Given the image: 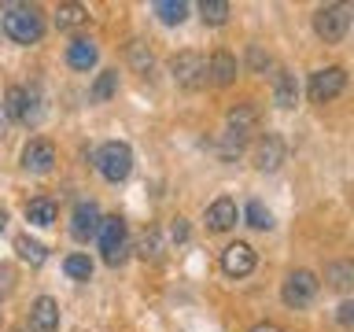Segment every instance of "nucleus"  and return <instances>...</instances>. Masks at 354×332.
<instances>
[{"label": "nucleus", "mask_w": 354, "mask_h": 332, "mask_svg": "<svg viewBox=\"0 0 354 332\" xmlns=\"http://www.w3.org/2000/svg\"><path fill=\"white\" fill-rule=\"evenodd\" d=\"M0 22H4L8 37L19 41V44H33V41H41V33H44V22L37 15V8H30V4H8Z\"/></svg>", "instance_id": "f257e3e1"}, {"label": "nucleus", "mask_w": 354, "mask_h": 332, "mask_svg": "<svg viewBox=\"0 0 354 332\" xmlns=\"http://www.w3.org/2000/svg\"><path fill=\"white\" fill-rule=\"evenodd\" d=\"M96 166H100V174L107 177V181H126L129 170H133V151H129V144H122V140H107L104 148L96 151Z\"/></svg>", "instance_id": "f03ea898"}, {"label": "nucleus", "mask_w": 354, "mask_h": 332, "mask_svg": "<svg viewBox=\"0 0 354 332\" xmlns=\"http://www.w3.org/2000/svg\"><path fill=\"white\" fill-rule=\"evenodd\" d=\"M96 237H100V248H104V262L107 266H122V262H126V251H129V243H126V221H122L118 214L115 218H100Z\"/></svg>", "instance_id": "7ed1b4c3"}, {"label": "nucleus", "mask_w": 354, "mask_h": 332, "mask_svg": "<svg viewBox=\"0 0 354 332\" xmlns=\"http://www.w3.org/2000/svg\"><path fill=\"white\" fill-rule=\"evenodd\" d=\"M314 30H317V37L325 41V44L343 41V37H347V30H351V8H347V4L317 8V15H314Z\"/></svg>", "instance_id": "20e7f679"}, {"label": "nucleus", "mask_w": 354, "mask_h": 332, "mask_svg": "<svg viewBox=\"0 0 354 332\" xmlns=\"http://www.w3.org/2000/svg\"><path fill=\"white\" fill-rule=\"evenodd\" d=\"M281 295H284V303L288 306H295V310H303L314 303V295H317V277L310 273V270H295V273H288V281L281 288Z\"/></svg>", "instance_id": "39448f33"}, {"label": "nucleus", "mask_w": 354, "mask_h": 332, "mask_svg": "<svg viewBox=\"0 0 354 332\" xmlns=\"http://www.w3.org/2000/svg\"><path fill=\"white\" fill-rule=\"evenodd\" d=\"M343 85H347V71L343 66H325V71H317L310 77V100L314 104H328V100H336L343 93Z\"/></svg>", "instance_id": "423d86ee"}, {"label": "nucleus", "mask_w": 354, "mask_h": 332, "mask_svg": "<svg viewBox=\"0 0 354 332\" xmlns=\"http://www.w3.org/2000/svg\"><path fill=\"white\" fill-rule=\"evenodd\" d=\"M174 77H177L185 89H199V85L207 82V63H203V55L181 52V55L174 59Z\"/></svg>", "instance_id": "0eeeda50"}, {"label": "nucleus", "mask_w": 354, "mask_h": 332, "mask_svg": "<svg viewBox=\"0 0 354 332\" xmlns=\"http://www.w3.org/2000/svg\"><path fill=\"white\" fill-rule=\"evenodd\" d=\"M221 266H225V273L229 277H248L254 270V251H251V243H229L225 251H221Z\"/></svg>", "instance_id": "6e6552de"}, {"label": "nucleus", "mask_w": 354, "mask_h": 332, "mask_svg": "<svg viewBox=\"0 0 354 332\" xmlns=\"http://www.w3.org/2000/svg\"><path fill=\"white\" fill-rule=\"evenodd\" d=\"M52 163H55V148L48 140H30L26 144V151H22V166L26 170H33V174H48L52 170Z\"/></svg>", "instance_id": "1a4fd4ad"}, {"label": "nucleus", "mask_w": 354, "mask_h": 332, "mask_svg": "<svg viewBox=\"0 0 354 332\" xmlns=\"http://www.w3.org/2000/svg\"><path fill=\"white\" fill-rule=\"evenodd\" d=\"M30 329L33 332H55L59 329V306H55V299L41 295L37 303L30 310Z\"/></svg>", "instance_id": "9d476101"}, {"label": "nucleus", "mask_w": 354, "mask_h": 332, "mask_svg": "<svg viewBox=\"0 0 354 332\" xmlns=\"http://www.w3.org/2000/svg\"><path fill=\"white\" fill-rule=\"evenodd\" d=\"M96 229H100V210H96V203H77V207H74V218H71L74 240L96 237Z\"/></svg>", "instance_id": "9b49d317"}, {"label": "nucleus", "mask_w": 354, "mask_h": 332, "mask_svg": "<svg viewBox=\"0 0 354 332\" xmlns=\"http://www.w3.org/2000/svg\"><path fill=\"white\" fill-rule=\"evenodd\" d=\"M284 163V144H281V137H262L259 140V148H254V166L259 170H277V166Z\"/></svg>", "instance_id": "f8f14e48"}, {"label": "nucleus", "mask_w": 354, "mask_h": 332, "mask_svg": "<svg viewBox=\"0 0 354 332\" xmlns=\"http://www.w3.org/2000/svg\"><path fill=\"white\" fill-rule=\"evenodd\" d=\"M207 225L214 229V232H225V229H232L236 225V203H232V199H214V203H210V210H207Z\"/></svg>", "instance_id": "ddd939ff"}, {"label": "nucleus", "mask_w": 354, "mask_h": 332, "mask_svg": "<svg viewBox=\"0 0 354 332\" xmlns=\"http://www.w3.org/2000/svg\"><path fill=\"white\" fill-rule=\"evenodd\" d=\"M66 63H71L74 71H88V66H96V44L88 37L71 41V48H66Z\"/></svg>", "instance_id": "4468645a"}, {"label": "nucleus", "mask_w": 354, "mask_h": 332, "mask_svg": "<svg viewBox=\"0 0 354 332\" xmlns=\"http://www.w3.org/2000/svg\"><path fill=\"white\" fill-rule=\"evenodd\" d=\"M207 74H210V82H214V85H229L232 77H236V59H232L229 52H214V59H210Z\"/></svg>", "instance_id": "2eb2a0df"}, {"label": "nucleus", "mask_w": 354, "mask_h": 332, "mask_svg": "<svg viewBox=\"0 0 354 332\" xmlns=\"http://www.w3.org/2000/svg\"><path fill=\"white\" fill-rule=\"evenodd\" d=\"M88 22V11L82 4H59L55 8V26L59 30H77V26H85Z\"/></svg>", "instance_id": "dca6fc26"}, {"label": "nucleus", "mask_w": 354, "mask_h": 332, "mask_svg": "<svg viewBox=\"0 0 354 332\" xmlns=\"http://www.w3.org/2000/svg\"><path fill=\"white\" fill-rule=\"evenodd\" d=\"M26 221H33V225H52L55 221V203L52 199H30L26 203Z\"/></svg>", "instance_id": "f3484780"}, {"label": "nucleus", "mask_w": 354, "mask_h": 332, "mask_svg": "<svg viewBox=\"0 0 354 332\" xmlns=\"http://www.w3.org/2000/svg\"><path fill=\"white\" fill-rule=\"evenodd\" d=\"M251 126H254V111L248 107V104H243V107H236V111H229V133H232V137H248V133H251Z\"/></svg>", "instance_id": "a211bd4d"}, {"label": "nucleus", "mask_w": 354, "mask_h": 332, "mask_svg": "<svg viewBox=\"0 0 354 332\" xmlns=\"http://www.w3.org/2000/svg\"><path fill=\"white\" fill-rule=\"evenodd\" d=\"M155 11H159V19L166 22V26H181L185 15H188V4H181V0H159Z\"/></svg>", "instance_id": "6ab92c4d"}, {"label": "nucleus", "mask_w": 354, "mask_h": 332, "mask_svg": "<svg viewBox=\"0 0 354 332\" xmlns=\"http://www.w3.org/2000/svg\"><path fill=\"white\" fill-rule=\"evenodd\" d=\"M115 93H118V71H104L96 77V85H93V100L104 104V100H111Z\"/></svg>", "instance_id": "aec40b11"}, {"label": "nucleus", "mask_w": 354, "mask_h": 332, "mask_svg": "<svg viewBox=\"0 0 354 332\" xmlns=\"http://www.w3.org/2000/svg\"><path fill=\"white\" fill-rule=\"evenodd\" d=\"M295 100H299L295 77L292 74H277V104H281V107H295Z\"/></svg>", "instance_id": "412c9836"}, {"label": "nucleus", "mask_w": 354, "mask_h": 332, "mask_svg": "<svg viewBox=\"0 0 354 332\" xmlns=\"http://www.w3.org/2000/svg\"><path fill=\"white\" fill-rule=\"evenodd\" d=\"M199 15H203V22H210V26H221V22L229 19V4L225 0H203V4H199Z\"/></svg>", "instance_id": "4be33fe9"}, {"label": "nucleus", "mask_w": 354, "mask_h": 332, "mask_svg": "<svg viewBox=\"0 0 354 332\" xmlns=\"http://www.w3.org/2000/svg\"><path fill=\"white\" fill-rule=\"evenodd\" d=\"M15 251H19L30 266H41V262H44V248H41L37 240H30V237H19V240H15Z\"/></svg>", "instance_id": "5701e85b"}, {"label": "nucleus", "mask_w": 354, "mask_h": 332, "mask_svg": "<svg viewBox=\"0 0 354 332\" xmlns=\"http://www.w3.org/2000/svg\"><path fill=\"white\" fill-rule=\"evenodd\" d=\"M63 270L74 277V281H88V277H93V262L85 259V255H71V259L63 262Z\"/></svg>", "instance_id": "b1692460"}, {"label": "nucleus", "mask_w": 354, "mask_h": 332, "mask_svg": "<svg viewBox=\"0 0 354 332\" xmlns=\"http://www.w3.org/2000/svg\"><path fill=\"white\" fill-rule=\"evenodd\" d=\"M248 221H251L254 229H270V225H273L270 210H266V207L259 203V199H251V203H248Z\"/></svg>", "instance_id": "393cba45"}, {"label": "nucleus", "mask_w": 354, "mask_h": 332, "mask_svg": "<svg viewBox=\"0 0 354 332\" xmlns=\"http://www.w3.org/2000/svg\"><path fill=\"white\" fill-rule=\"evenodd\" d=\"M22 100H26V89H8V100H4V111L11 118L22 122Z\"/></svg>", "instance_id": "a878e982"}, {"label": "nucleus", "mask_w": 354, "mask_h": 332, "mask_svg": "<svg viewBox=\"0 0 354 332\" xmlns=\"http://www.w3.org/2000/svg\"><path fill=\"white\" fill-rule=\"evenodd\" d=\"M140 255L144 259H155V255H159V232H144V240H140Z\"/></svg>", "instance_id": "bb28decb"}, {"label": "nucleus", "mask_w": 354, "mask_h": 332, "mask_svg": "<svg viewBox=\"0 0 354 332\" xmlns=\"http://www.w3.org/2000/svg\"><path fill=\"white\" fill-rule=\"evenodd\" d=\"M332 277H336V281H332L336 288H347V284H351V266H347V262L332 266Z\"/></svg>", "instance_id": "cd10ccee"}, {"label": "nucleus", "mask_w": 354, "mask_h": 332, "mask_svg": "<svg viewBox=\"0 0 354 332\" xmlns=\"http://www.w3.org/2000/svg\"><path fill=\"white\" fill-rule=\"evenodd\" d=\"M351 321H354V303L347 299V303H339V325L351 329Z\"/></svg>", "instance_id": "c85d7f7f"}, {"label": "nucleus", "mask_w": 354, "mask_h": 332, "mask_svg": "<svg viewBox=\"0 0 354 332\" xmlns=\"http://www.w3.org/2000/svg\"><path fill=\"white\" fill-rule=\"evenodd\" d=\"M11 281H15V277H11V270H8V266H0V295L11 292Z\"/></svg>", "instance_id": "c756f323"}, {"label": "nucleus", "mask_w": 354, "mask_h": 332, "mask_svg": "<svg viewBox=\"0 0 354 332\" xmlns=\"http://www.w3.org/2000/svg\"><path fill=\"white\" fill-rule=\"evenodd\" d=\"M188 237V225H185V218H177L174 221V240H185Z\"/></svg>", "instance_id": "7c9ffc66"}, {"label": "nucleus", "mask_w": 354, "mask_h": 332, "mask_svg": "<svg viewBox=\"0 0 354 332\" xmlns=\"http://www.w3.org/2000/svg\"><path fill=\"white\" fill-rule=\"evenodd\" d=\"M251 332H281V329H277V325H270V321H266V325H254Z\"/></svg>", "instance_id": "2f4dec72"}, {"label": "nucleus", "mask_w": 354, "mask_h": 332, "mask_svg": "<svg viewBox=\"0 0 354 332\" xmlns=\"http://www.w3.org/2000/svg\"><path fill=\"white\" fill-rule=\"evenodd\" d=\"M0 229H4V214H0Z\"/></svg>", "instance_id": "473e14b6"}, {"label": "nucleus", "mask_w": 354, "mask_h": 332, "mask_svg": "<svg viewBox=\"0 0 354 332\" xmlns=\"http://www.w3.org/2000/svg\"><path fill=\"white\" fill-rule=\"evenodd\" d=\"M15 332H22V329H15Z\"/></svg>", "instance_id": "72a5a7b5"}]
</instances>
